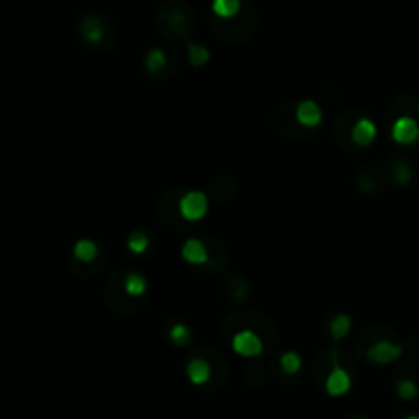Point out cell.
<instances>
[{"label":"cell","mask_w":419,"mask_h":419,"mask_svg":"<svg viewBox=\"0 0 419 419\" xmlns=\"http://www.w3.org/2000/svg\"><path fill=\"white\" fill-rule=\"evenodd\" d=\"M180 215L186 219V221H198L207 215V209H209V198L205 192L201 190H190L186 192L182 198H180Z\"/></svg>","instance_id":"6da1fadb"},{"label":"cell","mask_w":419,"mask_h":419,"mask_svg":"<svg viewBox=\"0 0 419 419\" xmlns=\"http://www.w3.org/2000/svg\"><path fill=\"white\" fill-rule=\"evenodd\" d=\"M182 258L188 264H205L207 262V247L198 240H188L182 247Z\"/></svg>","instance_id":"9c48e42d"},{"label":"cell","mask_w":419,"mask_h":419,"mask_svg":"<svg viewBox=\"0 0 419 419\" xmlns=\"http://www.w3.org/2000/svg\"><path fill=\"white\" fill-rule=\"evenodd\" d=\"M164 65H166V54H164V50L154 48V50L147 52V56H145V68H147V72H158V70H162Z\"/></svg>","instance_id":"9a60e30c"},{"label":"cell","mask_w":419,"mask_h":419,"mask_svg":"<svg viewBox=\"0 0 419 419\" xmlns=\"http://www.w3.org/2000/svg\"><path fill=\"white\" fill-rule=\"evenodd\" d=\"M407 419H419V416H409V418Z\"/></svg>","instance_id":"7402d4cb"},{"label":"cell","mask_w":419,"mask_h":419,"mask_svg":"<svg viewBox=\"0 0 419 419\" xmlns=\"http://www.w3.org/2000/svg\"><path fill=\"white\" fill-rule=\"evenodd\" d=\"M358 419H366V418H358Z\"/></svg>","instance_id":"603a6c76"},{"label":"cell","mask_w":419,"mask_h":419,"mask_svg":"<svg viewBox=\"0 0 419 419\" xmlns=\"http://www.w3.org/2000/svg\"><path fill=\"white\" fill-rule=\"evenodd\" d=\"M352 139L356 145H362V147L370 145L376 139V125L370 119H360L352 129Z\"/></svg>","instance_id":"ba28073f"},{"label":"cell","mask_w":419,"mask_h":419,"mask_svg":"<svg viewBox=\"0 0 419 419\" xmlns=\"http://www.w3.org/2000/svg\"><path fill=\"white\" fill-rule=\"evenodd\" d=\"M350 327H352V321H350V317L344 315V313L336 315V317L331 319V323H329V331H331L334 340H342V338H346L348 331H350Z\"/></svg>","instance_id":"4fadbf2b"},{"label":"cell","mask_w":419,"mask_h":419,"mask_svg":"<svg viewBox=\"0 0 419 419\" xmlns=\"http://www.w3.org/2000/svg\"><path fill=\"white\" fill-rule=\"evenodd\" d=\"M186 374H188V378H190L194 385H205V382L211 378V366H209L205 360L194 358L188 362Z\"/></svg>","instance_id":"30bf717a"},{"label":"cell","mask_w":419,"mask_h":419,"mask_svg":"<svg viewBox=\"0 0 419 419\" xmlns=\"http://www.w3.org/2000/svg\"><path fill=\"white\" fill-rule=\"evenodd\" d=\"M280 366L287 374H297L300 370V356L297 352H285L280 356Z\"/></svg>","instance_id":"d6986e66"},{"label":"cell","mask_w":419,"mask_h":419,"mask_svg":"<svg viewBox=\"0 0 419 419\" xmlns=\"http://www.w3.org/2000/svg\"><path fill=\"white\" fill-rule=\"evenodd\" d=\"M170 340L176 344V346H186L190 342V329L184 325V323H178L170 329Z\"/></svg>","instance_id":"ffe728a7"},{"label":"cell","mask_w":419,"mask_h":419,"mask_svg":"<svg viewBox=\"0 0 419 419\" xmlns=\"http://www.w3.org/2000/svg\"><path fill=\"white\" fill-rule=\"evenodd\" d=\"M401 352H403L401 346H397L393 342H387V340H380V342L372 344L366 350V356L374 364H391L397 358H401Z\"/></svg>","instance_id":"277c9868"},{"label":"cell","mask_w":419,"mask_h":419,"mask_svg":"<svg viewBox=\"0 0 419 419\" xmlns=\"http://www.w3.org/2000/svg\"><path fill=\"white\" fill-rule=\"evenodd\" d=\"M209 50L198 43H188V61L192 65H205L209 61Z\"/></svg>","instance_id":"2e32d148"},{"label":"cell","mask_w":419,"mask_h":419,"mask_svg":"<svg viewBox=\"0 0 419 419\" xmlns=\"http://www.w3.org/2000/svg\"><path fill=\"white\" fill-rule=\"evenodd\" d=\"M241 10V0H213V12L219 19H234Z\"/></svg>","instance_id":"8fae6325"},{"label":"cell","mask_w":419,"mask_h":419,"mask_svg":"<svg viewBox=\"0 0 419 419\" xmlns=\"http://www.w3.org/2000/svg\"><path fill=\"white\" fill-rule=\"evenodd\" d=\"M147 245H150V240H147V236L141 234V232H133V234L129 236V240H127V247H129L133 254H143V252L147 249Z\"/></svg>","instance_id":"ac0fdd59"},{"label":"cell","mask_w":419,"mask_h":419,"mask_svg":"<svg viewBox=\"0 0 419 419\" xmlns=\"http://www.w3.org/2000/svg\"><path fill=\"white\" fill-rule=\"evenodd\" d=\"M350 387H352L350 374H348L342 366L336 364V368L329 372V376H327V380H325V391H327V395H331V397L346 395V393L350 391Z\"/></svg>","instance_id":"5b68a950"},{"label":"cell","mask_w":419,"mask_h":419,"mask_svg":"<svg viewBox=\"0 0 419 419\" xmlns=\"http://www.w3.org/2000/svg\"><path fill=\"white\" fill-rule=\"evenodd\" d=\"M321 117H323V113H321L319 105L313 103V101H303L299 107H297V121H299L300 125H305V127L319 125Z\"/></svg>","instance_id":"52a82bcc"},{"label":"cell","mask_w":419,"mask_h":419,"mask_svg":"<svg viewBox=\"0 0 419 419\" xmlns=\"http://www.w3.org/2000/svg\"><path fill=\"white\" fill-rule=\"evenodd\" d=\"M99 254V247L92 240H80L74 247V256L80 260V262H92Z\"/></svg>","instance_id":"5bb4252c"},{"label":"cell","mask_w":419,"mask_h":419,"mask_svg":"<svg viewBox=\"0 0 419 419\" xmlns=\"http://www.w3.org/2000/svg\"><path fill=\"white\" fill-rule=\"evenodd\" d=\"M397 395H399L401 399H405V401H413V399L419 395V387L413 382V380L403 378V380L397 385Z\"/></svg>","instance_id":"e0dca14e"},{"label":"cell","mask_w":419,"mask_h":419,"mask_svg":"<svg viewBox=\"0 0 419 419\" xmlns=\"http://www.w3.org/2000/svg\"><path fill=\"white\" fill-rule=\"evenodd\" d=\"M145 291H147V280L143 278V274L133 272V274L127 276V280H125V293L127 295L141 297V295H145Z\"/></svg>","instance_id":"7c38bea8"},{"label":"cell","mask_w":419,"mask_h":419,"mask_svg":"<svg viewBox=\"0 0 419 419\" xmlns=\"http://www.w3.org/2000/svg\"><path fill=\"white\" fill-rule=\"evenodd\" d=\"M232 346H234V350H236L240 356H243V358H256V356H260L262 350H264L262 340H260L252 329H241V331H238V334L234 336V340H232Z\"/></svg>","instance_id":"7a4b0ae2"},{"label":"cell","mask_w":419,"mask_h":419,"mask_svg":"<svg viewBox=\"0 0 419 419\" xmlns=\"http://www.w3.org/2000/svg\"><path fill=\"white\" fill-rule=\"evenodd\" d=\"M393 139L401 145H411L419 139V125L413 117H399L393 123Z\"/></svg>","instance_id":"3957f363"},{"label":"cell","mask_w":419,"mask_h":419,"mask_svg":"<svg viewBox=\"0 0 419 419\" xmlns=\"http://www.w3.org/2000/svg\"><path fill=\"white\" fill-rule=\"evenodd\" d=\"M395 178L399 184H407L411 180V168L407 164H399L397 166V172H395Z\"/></svg>","instance_id":"44dd1931"},{"label":"cell","mask_w":419,"mask_h":419,"mask_svg":"<svg viewBox=\"0 0 419 419\" xmlns=\"http://www.w3.org/2000/svg\"><path fill=\"white\" fill-rule=\"evenodd\" d=\"M80 35L86 43H101L105 35V23L99 14H86L80 21Z\"/></svg>","instance_id":"8992f818"}]
</instances>
